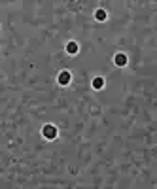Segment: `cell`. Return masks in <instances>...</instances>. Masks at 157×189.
I'll return each mask as SVG.
<instances>
[{"label": "cell", "mask_w": 157, "mask_h": 189, "mask_svg": "<svg viewBox=\"0 0 157 189\" xmlns=\"http://www.w3.org/2000/svg\"><path fill=\"white\" fill-rule=\"evenodd\" d=\"M42 134H44L45 138H55V136H57V129H55L53 125H45L44 131H42Z\"/></svg>", "instance_id": "obj_1"}, {"label": "cell", "mask_w": 157, "mask_h": 189, "mask_svg": "<svg viewBox=\"0 0 157 189\" xmlns=\"http://www.w3.org/2000/svg\"><path fill=\"white\" fill-rule=\"evenodd\" d=\"M68 81H70V74H68V72H61V74H59V83H61V85H68Z\"/></svg>", "instance_id": "obj_2"}, {"label": "cell", "mask_w": 157, "mask_h": 189, "mask_svg": "<svg viewBox=\"0 0 157 189\" xmlns=\"http://www.w3.org/2000/svg\"><path fill=\"white\" fill-rule=\"evenodd\" d=\"M127 63V57L123 53H119V55H116V64H119V66H123V64Z\"/></svg>", "instance_id": "obj_3"}, {"label": "cell", "mask_w": 157, "mask_h": 189, "mask_svg": "<svg viewBox=\"0 0 157 189\" xmlns=\"http://www.w3.org/2000/svg\"><path fill=\"white\" fill-rule=\"evenodd\" d=\"M66 51H68L70 55H74V53L78 51V44H74V42H70V44L66 45Z\"/></svg>", "instance_id": "obj_4"}, {"label": "cell", "mask_w": 157, "mask_h": 189, "mask_svg": "<svg viewBox=\"0 0 157 189\" xmlns=\"http://www.w3.org/2000/svg\"><path fill=\"white\" fill-rule=\"evenodd\" d=\"M102 83H104L102 78H95V80H93V87H95V89H100V87H102Z\"/></svg>", "instance_id": "obj_5"}, {"label": "cell", "mask_w": 157, "mask_h": 189, "mask_svg": "<svg viewBox=\"0 0 157 189\" xmlns=\"http://www.w3.org/2000/svg\"><path fill=\"white\" fill-rule=\"evenodd\" d=\"M106 17V14H104L102 9H100V11H97V19H104Z\"/></svg>", "instance_id": "obj_6"}]
</instances>
